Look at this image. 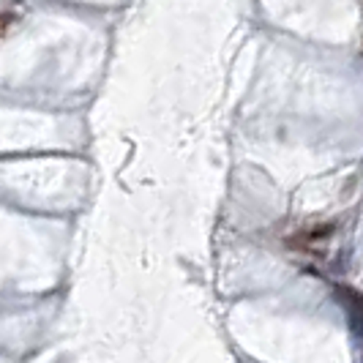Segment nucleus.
Returning a JSON list of instances; mask_svg holds the SVG:
<instances>
[{
    "mask_svg": "<svg viewBox=\"0 0 363 363\" xmlns=\"http://www.w3.org/2000/svg\"><path fill=\"white\" fill-rule=\"evenodd\" d=\"M11 22H14V17H11V14H0V36L6 33V28H9Z\"/></svg>",
    "mask_w": 363,
    "mask_h": 363,
    "instance_id": "nucleus-2",
    "label": "nucleus"
},
{
    "mask_svg": "<svg viewBox=\"0 0 363 363\" xmlns=\"http://www.w3.org/2000/svg\"><path fill=\"white\" fill-rule=\"evenodd\" d=\"M339 295H342V303H345L350 325H352V336L363 345V298L350 287H342Z\"/></svg>",
    "mask_w": 363,
    "mask_h": 363,
    "instance_id": "nucleus-1",
    "label": "nucleus"
}]
</instances>
